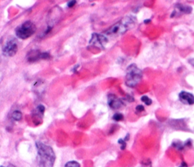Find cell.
Segmentation results:
<instances>
[{
    "label": "cell",
    "instance_id": "6da1fadb",
    "mask_svg": "<svg viewBox=\"0 0 194 167\" xmlns=\"http://www.w3.org/2000/svg\"><path fill=\"white\" fill-rule=\"evenodd\" d=\"M36 147L38 154L39 167H53L55 162V154L49 145L37 142Z\"/></svg>",
    "mask_w": 194,
    "mask_h": 167
},
{
    "label": "cell",
    "instance_id": "7a4b0ae2",
    "mask_svg": "<svg viewBox=\"0 0 194 167\" xmlns=\"http://www.w3.org/2000/svg\"><path fill=\"white\" fill-rule=\"evenodd\" d=\"M135 19L132 18H125L122 19V21H119L118 23L113 25L108 31L106 32L107 34L111 36H118L125 33L128 29L131 28L133 26H134Z\"/></svg>",
    "mask_w": 194,
    "mask_h": 167
},
{
    "label": "cell",
    "instance_id": "3957f363",
    "mask_svg": "<svg viewBox=\"0 0 194 167\" xmlns=\"http://www.w3.org/2000/svg\"><path fill=\"white\" fill-rule=\"evenodd\" d=\"M143 77L142 71L136 65L132 64L128 67L127 70L126 84L130 88H133L137 86L138 83L141 81Z\"/></svg>",
    "mask_w": 194,
    "mask_h": 167
},
{
    "label": "cell",
    "instance_id": "277c9868",
    "mask_svg": "<svg viewBox=\"0 0 194 167\" xmlns=\"http://www.w3.org/2000/svg\"><path fill=\"white\" fill-rule=\"evenodd\" d=\"M36 26L31 21H26L17 27L15 30L17 36L21 39H26L35 33Z\"/></svg>",
    "mask_w": 194,
    "mask_h": 167
},
{
    "label": "cell",
    "instance_id": "5b68a950",
    "mask_svg": "<svg viewBox=\"0 0 194 167\" xmlns=\"http://www.w3.org/2000/svg\"><path fill=\"white\" fill-rule=\"evenodd\" d=\"M18 50V46L17 41L15 39H11L5 44L2 49V52L5 56L12 57L17 53Z\"/></svg>",
    "mask_w": 194,
    "mask_h": 167
},
{
    "label": "cell",
    "instance_id": "8992f818",
    "mask_svg": "<svg viewBox=\"0 0 194 167\" xmlns=\"http://www.w3.org/2000/svg\"><path fill=\"white\" fill-rule=\"evenodd\" d=\"M107 42H108V39H107L106 37L105 36L100 35V34H93L90 40L91 44L96 46H101V47H102V46L104 47Z\"/></svg>",
    "mask_w": 194,
    "mask_h": 167
},
{
    "label": "cell",
    "instance_id": "52a82bcc",
    "mask_svg": "<svg viewBox=\"0 0 194 167\" xmlns=\"http://www.w3.org/2000/svg\"><path fill=\"white\" fill-rule=\"evenodd\" d=\"M179 99L184 104L192 105L194 104V96L187 92H181L179 94Z\"/></svg>",
    "mask_w": 194,
    "mask_h": 167
},
{
    "label": "cell",
    "instance_id": "ba28073f",
    "mask_svg": "<svg viewBox=\"0 0 194 167\" xmlns=\"http://www.w3.org/2000/svg\"><path fill=\"white\" fill-rule=\"evenodd\" d=\"M108 105L112 109H118L121 107H122L123 102L115 95H110V96H108Z\"/></svg>",
    "mask_w": 194,
    "mask_h": 167
},
{
    "label": "cell",
    "instance_id": "9c48e42d",
    "mask_svg": "<svg viewBox=\"0 0 194 167\" xmlns=\"http://www.w3.org/2000/svg\"><path fill=\"white\" fill-rule=\"evenodd\" d=\"M34 53H33L32 51L28 54L27 59H28L29 61H35L37 60L40 59V58H42V54L43 53H40L38 51H34Z\"/></svg>",
    "mask_w": 194,
    "mask_h": 167
},
{
    "label": "cell",
    "instance_id": "30bf717a",
    "mask_svg": "<svg viewBox=\"0 0 194 167\" xmlns=\"http://www.w3.org/2000/svg\"><path fill=\"white\" fill-rule=\"evenodd\" d=\"M178 11L180 13L182 14H190L192 12V8L187 5H178L177 6Z\"/></svg>",
    "mask_w": 194,
    "mask_h": 167
},
{
    "label": "cell",
    "instance_id": "8fae6325",
    "mask_svg": "<svg viewBox=\"0 0 194 167\" xmlns=\"http://www.w3.org/2000/svg\"><path fill=\"white\" fill-rule=\"evenodd\" d=\"M12 118L15 121H20L22 119V114L19 111H15L12 114Z\"/></svg>",
    "mask_w": 194,
    "mask_h": 167
},
{
    "label": "cell",
    "instance_id": "7c38bea8",
    "mask_svg": "<svg viewBox=\"0 0 194 167\" xmlns=\"http://www.w3.org/2000/svg\"><path fill=\"white\" fill-rule=\"evenodd\" d=\"M65 167H80V165L77 161H69L65 165Z\"/></svg>",
    "mask_w": 194,
    "mask_h": 167
},
{
    "label": "cell",
    "instance_id": "4fadbf2b",
    "mask_svg": "<svg viewBox=\"0 0 194 167\" xmlns=\"http://www.w3.org/2000/svg\"><path fill=\"white\" fill-rule=\"evenodd\" d=\"M141 101H142L143 102H144L146 105H148V106L149 105H151L152 103H153L152 100L150 99L148 96H146V95H143V96L141 98Z\"/></svg>",
    "mask_w": 194,
    "mask_h": 167
},
{
    "label": "cell",
    "instance_id": "5bb4252c",
    "mask_svg": "<svg viewBox=\"0 0 194 167\" xmlns=\"http://www.w3.org/2000/svg\"><path fill=\"white\" fill-rule=\"evenodd\" d=\"M112 119L114 120H115V121H122V120H124V116L122 114L118 113V114H115L113 116Z\"/></svg>",
    "mask_w": 194,
    "mask_h": 167
},
{
    "label": "cell",
    "instance_id": "9a60e30c",
    "mask_svg": "<svg viewBox=\"0 0 194 167\" xmlns=\"http://www.w3.org/2000/svg\"><path fill=\"white\" fill-rule=\"evenodd\" d=\"M118 143L120 144L121 145V149L122 150H125V148H126V141L125 139H119L118 140Z\"/></svg>",
    "mask_w": 194,
    "mask_h": 167
},
{
    "label": "cell",
    "instance_id": "2e32d148",
    "mask_svg": "<svg viewBox=\"0 0 194 167\" xmlns=\"http://www.w3.org/2000/svg\"><path fill=\"white\" fill-rule=\"evenodd\" d=\"M75 4H76V0H71V1H70L68 3V6L69 8H71L73 7V6H74Z\"/></svg>",
    "mask_w": 194,
    "mask_h": 167
},
{
    "label": "cell",
    "instance_id": "e0dca14e",
    "mask_svg": "<svg viewBox=\"0 0 194 167\" xmlns=\"http://www.w3.org/2000/svg\"><path fill=\"white\" fill-rule=\"evenodd\" d=\"M136 111H139V112H141V111H144V107L142 106V105H138L137 107H136Z\"/></svg>",
    "mask_w": 194,
    "mask_h": 167
},
{
    "label": "cell",
    "instance_id": "ac0fdd59",
    "mask_svg": "<svg viewBox=\"0 0 194 167\" xmlns=\"http://www.w3.org/2000/svg\"><path fill=\"white\" fill-rule=\"evenodd\" d=\"M189 63H190L191 65H193L194 67V59H190L189 60Z\"/></svg>",
    "mask_w": 194,
    "mask_h": 167
},
{
    "label": "cell",
    "instance_id": "d6986e66",
    "mask_svg": "<svg viewBox=\"0 0 194 167\" xmlns=\"http://www.w3.org/2000/svg\"><path fill=\"white\" fill-rule=\"evenodd\" d=\"M179 167H188V166H187V164H186V163H182V164H181V166H180Z\"/></svg>",
    "mask_w": 194,
    "mask_h": 167
},
{
    "label": "cell",
    "instance_id": "ffe728a7",
    "mask_svg": "<svg viewBox=\"0 0 194 167\" xmlns=\"http://www.w3.org/2000/svg\"><path fill=\"white\" fill-rule=\"evenodd\" d=\"M6 167H16V166H15V165H13V164H9Z\"/></svg>",
    "mask_w": 194,
    "mask_h": 167
},
{
    "label": "cell",
    "instance_id": "44dd1931",
    "mask_svg": "<svg viewBox=\"0 0 194 167\" xmlns=\"http://www.w3.org/2000/svg\"><path fill=\"white\" fill-rule=\"evenodd\" d=\"M146 167H151V166H150H150H146Z\"/></svg>",
    "mask_w": 194,
    "mask_h": 167
}]
</instances>
